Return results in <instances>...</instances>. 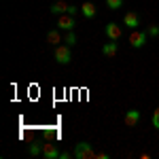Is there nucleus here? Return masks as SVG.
Instances as JSON below:
<instances>
[{"label": "nucleus", "mask_w": 159, "mask_h": 159, "mask_svg": "<svg viewBox=\"0 0 159 159\" xmlns=\"http://www.w3.org/2000/svg\"><path fill=\"white\" fill-rule=\"evenodd\" d=\"M68 9H70V4L66 0H57V2L51 4V13H55V15H66Z\"/></svg>", "instance_id": "obj_9"}, {"label": "nucleus", "mask_w": 159, "mask_h": 159, "mask_svg": "<svg viewBox=\"0 0 159 159\" xmlns=\"http://www.w3.org/2000/svg\"><path fill=\"white\" fill-rule=\"evenodd\" d=\"M43 155H45V157L47 159H57L60 157V151H57V147H55V144H45V147H43Z\"/></svg>", "instance_id": "obj_12"}, {"label": "nucleus", "mask_w": 159, "mask_h": 159, "mask_svg": "<svg viewBox=\"0 0 159 159\" xmlns=\"http://www.w3.org/2000/svg\"><path fill=\"white\" fill-rule=\"evenodd\" d=\"M123 24L127 25L129 30H138V25H140V17H138V13H134V11L125 13V15H123Z\"/></svg>", "instance_id": "obj_6"}, {"label": "nucleus", "mask_w": 159, "mask_h": 159, "mask_svg": "<svg viewBox=\"0 0 159 159\" xmlns=\"http://www.w3.org/2000/svg\"><path fill=\"white\" fill-rule=\"evenodd\" d=\"M104 32H106L108 40H119V38H121V25L115 24V21H108L106 28H104Z\"/></svg>", "instance_id": "obj_5"}, {"label": "nucleus", "mask_w": 159, "mask_h": 159, "mask_svg": "<svg viewBox=\"0 0 159 159\" xmlns=\"http://www.w3.org/2000/svg\"><path fill=\"white\" fill-rule=\"evenodd\" d=\"M60 159H70V153H66V151H64V153H60Z\"/></svg>", "instance_id": "obj_19"}, {"label": "nucleus", "mask_w": 159, "mask_h": 159, "mask_svg": "<svg viewBox=\"0 0 159 159\" xmlns=\"http://www.w3.org/2000/svg\"><path fill=\"white\" fill-rule=\"evenodd\" d=\"M74 159H96V151L89 142H76V147L72 151Z\"/></svg>", "instance_id": "obj_1"}, {"label": "nucleus", "mask_w": 159, "mask_h": 159, "mask_svg": "<svg viewBox=\"0 0 159 159\" xmlns=\"http://www.w3.org/2000/svg\"><path fill=\"white\" fill-rule=\"evenodd\" d=\"M153 127L159 132V108H155L153 110Z\"/></svg>", "instance_id": "obj_17"}, {"label": "nucleus", "mask_w": 159, "mask_h": 159, "mask_svg": "<svg viewBox=\"0 0 159 159\" xmlns=\"http://www.w3.org/2000/svg\"><path fill=\"white\" fill-rule=\"evenodd\" d=\"M57 28L64 30V32H72L74 28H76V19H74V15H61L60 19H57Z\"/></svg>", "instance_id": "obj_4"}, {"label": "nucleus", "mask_w": 159, "mask_h": 159, "mask_svg": "<svg viewBox=\"0 0 159 159\" xmlns=\"http://www.w3.org/2000/svg\"><path fill=\"white\" fill-rule=\"evenodd\" d=\"M102 53H104L106 57H115V55L119 53V45H117V40H108V43L102 47Z\"/></svg>", "instance_id": "obj_10"}, {"label": "nucleus", "mask_w": 159, "mask_h": 159, "mask_svg": "<svg viewBox=\"0 0 159 159\" xmlns=\"http://www.w3.org/2000/svg\"><path fill=\"white\" fill-rule=\"evenodd\" d=\"M147 32H148V36H151V38H157V36H159V25H155V24L148 25Z\"/></svg>", "instance_id": "obj_16"}, {"label": "nucleus", "mask_w": 159, "mask_h": 159, "mask_svg": "<svg viewBox=\"0 0 159 159\" xmlns=\"http://www.w3.org/2000/svg\"><path fill=\"white\" fill-rule=\"evenodd\" d=\"M148 40V32H142V30H132L129 34V47L132 49H142Z\"/></svg>", "instance_id": "obj_3"}, {"label": "nucleus", "mask_w": 159, "mask_h": 159, "mask_svg": "<svg viewBox=\"0 0 159 159\" xmlns=\"http://www.w3.org/2000/svg\"><path fill=\"white\" fill-rule=\"evenodd\" d=\"M55 61L60 64V66H66V64H70L72 61V51H70V47L64 43V45H57L55 47Z\"/></svg>", "instance_id": "obj_2"}, {"label": "nucleus", "mask_w": 159, "mask_h": 159, "mask_svg": "<svg viewBox=\"0 0 159 159\" xmlns=\"http://www.w3.org/2000/svg\"><path fill=\"white\" fill-rule=\"evenodd\" d=\"M96 157L98 159H108V153H96Z\"/></svg>", "instance_id": "obj_18"}, {"label": "nucleus", "mask_w": 159, "mask_h": 159, "mask_svg": "<svg viewBox=\"0 0 159 159\" xmlns=\"http://www.w3.org/2000/svg\"><path fill=\"white\" fill-rule=\"evenodd\" d=\"M138 121H140V110L132 108V110L125 112V125H127V127H136Z\"/></svg>", "instance_id": "obj_7"}, {"label": "nucleus", "mask_w": 159, "mask_h": 159, "mask_svg": "<svg viewBox=\"0 0 159 159\" xmlns=\"http://www.w3.org/2000/svg\"><path fill=\"white\" fill-rule=\"evenodd\" d=\"M64 43H66L68 47H72V45H76V34H74V32H68V34L64 36Z\"/></svg>", "instance_id": "obj_15"}, {"label": "nucleus", "mask_w": 159, "mask_h": 159, "mask_svg": "<svg viewBox=\"0 0 159 159\" xmlns=\"http://www.w3.org/2000/svg\"><path fill=\"white\" fill-rule=\"evenodd\" d=\"M28 153H30L32 157H36V155H40V153H43V144H40V142H32V144L28 147Z\"/></svg>", "instance_id": "obj_13"}, {"label": "nucleus", "mask_w": 159, "mask_h": 159, "mask_svg": "<svg viewBox=\"0 0 159 159\" xmlns=\"http://www.w3.org/2000/svg\"><path fill=\"white\" fill-rule=\"evenodd\" d=\"M106 7H108L110 11H119L123 7V0H106Z\"/></svg>", "instance_id": "obj_14"}, {"label": "nucleus", "mask_w": 159, "mask_h": 159, "mask_svg": "<svg viewBox=\"0 0 159 159\" xmlns=\"http://www.w3.org/2000/svg\"><path fill=\"white\" fill-rule=\"evenodd\" d=\"M96 13H98V9H96V4H93V2H83V4H81V15H83V17L93 19V17H96Z\"/></svg>", "instance_id": "obj_8"}, {"label": "nucleus", "mask_w": 159, "mask_h": 159, "mask_svg": "<svg viewBox=\"0 0 159 159\" xmlns=\"http://www.w3.org/2000/svg\"><path fill=\"white\" fill-rule=\"evenodd\" d=\"M60 32H61L60 28H55V30H49V32H47V43H49V45H55V47H57L61 40H64Z\"/></svg>", "instance_id": "obj_11"}]
</instances>
